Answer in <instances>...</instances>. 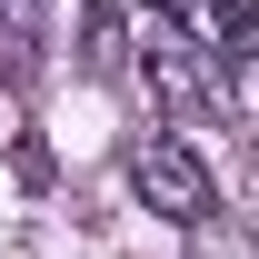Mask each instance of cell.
Returning <instances> with one entry per match:
<instances>
[{
    "mask_svg": "<svg viewBox=\"0 0 259 259\" xmlns=\"http://www.w3.org/2000/svg\"><path fill=\"white\" fill-rule=\"evenodd\" d=\"M130 190H140V209H160L169 229H199L220 209V190H209V169H199L190 140H140L130 150Z\"/></svg>",
    "mask_w": 259,
    "mask_h": 259,
    "instance_id": "obj_1",
    "label": "cell"
},
{
    "mask_svg": "<svg viewBox=\"0 0 259 259\" xmlns=\"http://www.w3.org/2000/svg\"><path fill=\"white\" fill-rule=\"evenodd\" d=\"M120 60H130V30H120V10H80V70H90V80H110Z\"/></svg>",
    "mask_w": 259,
    "mask_h": 259,
    "instance_id": "obj_2",
    "label": "cell"
},
{
    "mask_svg": "<svg viewBox=\"0 0 259 259\" xmlns=\"http://www.w3.org/2000/svg\"><path fill=\"white\" fill-rule=\"evenodd\" d=\"M209 30H220V60H259V0H209Z\"/></svg>",
    "mask_w": 259,
    "mask_h": 259,
    "instance_id": "obj_3",
    "label": "cell"
},
{
    "mask_svg": "<svg viewBox=\"0 0 259 259\" xmlns=\"http://www.w3.org/2000/svg\"><path fill=\"white\" fill-rule=\"evenodd\" d=\"M150 90H160V100H180V110H209V90H199V70L180 60L169 40H160V50H150Z\"/></svg>",
    "mask_w": 259,
    "mask_h": 259,
    "instance_id": "obj_4",
    "label": "cell"
},
{
    "mask_svg": "<svg viewBox=\"0 0 259 259\" xmlns=\"http://www.w3.org/2000/svg\"><path fill=\"white\" fill-rule=\"evenodd\" d=\"M140 10H160V20H190V10H199V0H140Z\"/></svg>",
    "mask_w": 259,
    "mask_h": 259,
    "instance_id": "obj_5",
    "label": "cell"
},
{
    "mask_svg": "<svg viewBox=\"0 0 259 259\" xmlns=\"http://www.w3.org/2000/svg\"><path fill=\"white\" fill-rule=\"evenodd\" d=\"M0 10H10V0H0Z\"/></svg>",
    "mask_w": 259,
    "mask_h": 259,
    "instance_id": "obj_6",
    "label": "cell"
}]
</instances>
